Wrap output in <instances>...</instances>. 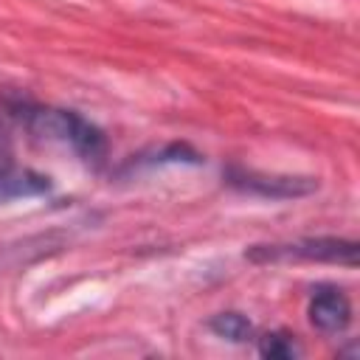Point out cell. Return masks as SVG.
Here are the masks:
<instances>
[{"label":"cell","instance_id":"cell-1","mask_svg":"<svg viewBox=\"0 0 360 360\" xmlns=\"http://www.w3.org/2000/svg\"><path fill=\"white\" fill-rule=\"evenodd\" d=\"M25 127L45 138L70 146L79 158L98 163L107 143L98 127H93L87 118H82L73 110H56V107H31L25 110Z\"/></svg>","mask_w":360,"mask_h":360},{"label":"cell","instance_id":"cell-2","mask_svg":"<svg viewBox=\"0 0 360 360\" xmlns=\"http://www.w3.org/2000/svg\"><path fill=\"white\" fill-rule=\"evenodd\" d=\"M360 245L354 239L338 236H309L290 245H253L248 250L250 262H278V259H309V262H335L346 267H357Z\"/></svg>","mask_w":360,"mask_h":360},{"label":"cell","instance_id":"cell-3","mask_svg":"<svg viewBox=\"0 0 360 360\" xmlns=\"http://www.w3.org/2000/svg\"><path fill=\"white\" fill-rule=\"evenodd\" d=\"M228 183L239 191L270 197V200H292V197H307L318 188V180L312 177H290V174H262V172H242L231 169Z\"/></svg>","mask_w":360,"mask_h":360},{"label":"cell","instance_id":"cell-4","mask_svg":"<svg viewBox=\"0 0 360 360\" xmlns=\"http://www.w3.org/2000/svg\"><path fill=\"white\" fill-rule=\"evenodd\" d=\"M309 321L321 332H343L352 321V304L349 298L335 287H321L309 301Z\"/></svg>","mask_w":360,"mask_h":360},{"label":"cell","instance_id":"cell-5","mask_svg":"<svg viewBox=\"0 0 360 360\" xmlns=\"http://www.w3.org/2000/svg\"><path fill=\"white\" fill-rule=\"evenodd\" d=\"M51 191V180L31 169H14L0 166V202L17 200V197H37Z\"/></svg>","mask_w":360,"mask_h":360},{"label":"cell","instance_id":"cell-6","mask_svg":"<svg viewBox=\"0 0 360 360\" xmlns=\"http://www.w3.org/2000/svg\"><path fill=\"white\" fill-rule=\"evenodd\" d=\"M259 354L270 360H292L301 354V346L290 332H267L259 338Z\"/></svg>","mask_w":360,"mask_h":360},{"label":"cell","instance_id":"cell-7","mask_svg":"<svg viewBox=\"0 0 360 360\" xmlns=\"http://www.w3.org/2000/svg\"><path fill=\"white\" fill-rule=\"evenodd\" d=\"M211 329L219 338H228L233 343H242V340H248L253 335L250 321L245 315H239V312H219V315H214L211 318Z\"/></svg>","mask_w":360,"mask_h":360}]
</instances>
